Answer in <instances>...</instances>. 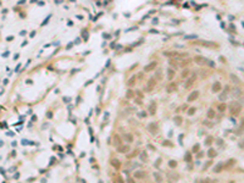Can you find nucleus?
Wrapping results in <instances>:
<instances>
[{
	"instance_id": "4468645a",
	"label": "nucleus",
	"mask_w": 244,
	"mask_h": 183,
	"mask_svg": "<svg viewBox=\"0 0 244 183\" xmlns=\"http://www.w3.org/2000/svg\"><path fill=\"white\" fill-rule=\"evenodd\" d=\"M139 159H140V161L142 162H148L149 161V156H148V153H147V150H142L140 153H139Z\"/></svg>"
},
{
	"instance_id": "0eeeda50",
	"label": "nucleus",
	"mask_w": 244,
	"mask_h": 183,
	"mask_svg": "<svg viewBox=\"0 0 244 183\" xmlns=\"http://www.w3.org/2000/svg\"><path fill=\"white\" fill-rule=\"evenodd\" d=\"M199 95H200V93H199V90H193V92H190V94L188 95V98H187V101H189V103H192V101H195L198 98H199Z\"/></svg>"
},
{
	"instance_id": "8fccbe9b",
	"label": "nucleus",
	"mask_w": 244,
	"mask_h": 183,
	"mask_svg": "<svg viewBox=\"0 0 244 183\" xmlns=\"http://www.w3.org/2000/svg\"><path fill=\"white\" fill-rule=\"evenodd\" d=\"M137 95H138V96H142V98H143V93H142V92H139V90L137 92Z\"/></svg>"
},
{
	"instance_id": "b1692460",
	"label": "nucleus",
	"mask_w": 244,
	"mask_h": 183,
	"mask_svg": "<svg viewBox=\"0 0 244 183\" xmlns=\"http://www.w3.org/2000/svg\"><path fill=\"white\" fill-rule=\"evenodd\" d=\"M139 153H140V151H139L138 149H135V150H133L131 154H128V155H127V159H134L135 156H139Z\"/></svg>"
},
{
	"instance_id": "e433bc0d",
	"label": "nucleus",
	"mask_w": 244,
	"mask_h": 183,
	"mask_svg": "<svg viewBox=\"0 0 244 183\" xmlns=\"http://www.w3.org/2000/svg\"><path fill=\"white\" fill-rule=\"evenodd\" d=\"M195 111H197V109H195V108H189V110H188L187 112H188V115L190 116V115H194V114H195Z\"/></svg>"
},
{
	"instance_id": "4be33fe9",
	"label": "nucleus",
	"mask_w": 244,
	"mask_h": 183,
	"mask_svg": "<svg viewBox=\"0 0 244 183\" xmlns=\"http://www.w3.org/2000/svg\"><path fill=\"white\" fill-rule=\"evenodd\" d=\"M154 179L156 183H162V181H164L161 173H159V172H154Z\"/></svg>"
},
{
	"instance_id": "72a5a7b5",
	"label": "nucleus",
	"mask_w": 244,
	"mask_h": 183,
	"mask_svg": "<svg viewBox=\"0 0 244 183\" xmlns=\"http://www.w3.org/2000/svg\"><path fill=\"white\" fill-rule=\"evenodd\" d=\"M135 78H137L135 76H132L131 78H130V81H128V86H130V87H131V86H134V84H135Z\"/></svg>"
},
{
	"instance_id": "412c9836",
	"label": "nucleus",
	"mask_w": 244,
	"mask_h": 183,
	"mask_svg": "<svg viewBox=\"0 0 244 183\" xmlns=\"http://www.w3.org/2000/svg\"><path fill=\"white\" fill-rule=\"evenodd\" d=\"M190 62H192L190 59H183V60L181 59V60H179V67H187Z\"/></svg>"
},
{
	"instance_id": "3c124183",
	"label": "nucleus",
	"mask_w": 244,
	"mask_h": 183,
	"mask_svg": "<svg viewBox=\"0 0 244 183\" xmlns=\"http://www.w3.org/2000/svg\"><path fill=\"white\" fill-rule=\"evenodd\" d=\"M229 183H234V182H233V181H232V182H229Z\"/></svg>"
},
{
	"instance_id": "c85d7f7f",
	"label": "nucleus",
	"mask_w": 244,
	"mask_h": 183,
	"mask_svg": "<svg viewBox=\"0 0 244 183\" xmlns=\"http://www.w3.org/2000/svg\"><path fill=\"white\" fill-rule=\"evenodd\" d=\"M134 95H135V94H134V92H133L132 89H128V90H127V93H126V98H127V99H133Z\"/></svg>"
},
{
	"instance_id": "2f4dec72",
	"label": "nucleus",
	"mask_w": 244,
	"mask_h": 183,
	"mask_svg": "<svg viewBox=\"0 0 244 183\" xmlns=\"http://www.w3.org/2000/svg\"><path fill=\"white\" fill-rule=\"evenodd\" d=\"M234 164H236V160H233V159H232L231 161L228 160L226 164H223V167H225V168H227V167H229V166H233Z\"/></svg>"
},
{
	"instance_id": "20e7f679",
	"label": "nucleus",
	"mask_w": 244,
	"mask_h": 183,
	"mask_svg": "<svg viewBox=\"0 0 244 183\" xmlns=\"http://www.w3.org/2000/svg\"><path fill=\"white\" fill-rule=\"evenodd\" d=\"M156 84H157V82H156V79L154 77L153 78H149L148 82H147V86H145V92H151L156 87Z\"/></svg>"
},
{
	"instance_id": "f257e3e1",
	"label": "nucleus",
	"mask_w": 244,
	"mask_h": 183,
	"mask_svg": "<svg viewBox=\"0 0 244 183\" xmlns=\"http://www.w3.org/2000/svg\"><path fill=\"white\" fill-rule=\"evenodd\" d=\"M242 111V105L238 101H232L229 104V114L232 116H238Z\"/></svg>"
},
{
	"instance_id": "49530a36",
	"label": "nucleus",
	"mask_w": 244,
	"mask_h": 183,
	"mask_svg": "<svg viewBox=\"0 0 244 183\" xmlns=\"http://www.w3.org/2000/svg\"><path fill=\"white\" fill-rule=\"evenodd\" d=\"M127 183H135V182H134L131 177H127Z\"/></svg>"
},
{
	"instance_id": "a211bd4d",
	"label": "nucleus",
	"mask_w": 244,
	"mask_h": 183,
	"mask_svg": "<svg viewBox=\"0 0 244 183\" xmlns=\"http://www.w3.org/2000/svg\"><path fill=\"white\" fill-rule=\"evenodd\" d=\"M175 75H176V70H173V68H168L167 70V79L168 81H172L175 78Z\"/></svg>"
},
{
	"instance_id": "5701e85b",
	"label": "nucleus",
	"mask_w": 244,
	"mask_h": 183,
	"mask_svg": "<svg viewBox=\"0 0 244 183\" xmlns=\"http://www.w3.org/2000/svg\"><path fill=\"white\" fill-rule=\"evenodd\" d=\"M122 139H125L127 143H132L133 140H134V138H133V136L131 134V133H126V134L122 137Z\"/></svg>"
},
{
	"instance_id": "9b49d317",
	"label": "nucleus",
	"mask_w": 244,
	"mask_h": 183,
	"mask_svg": "<svg viewBox=\"0 0 244 183\" xmlns=\"http://www.w3.org/2000/svg\"><path fill=\"white\" fill-rule=\"evenodd\" d=\"M112 144L116 146V148H118L120 145H122V137H120L118 134H115V136L112 137Z\"/></svg>"
},
{
	"instance_id": "58836bf2",
	"label": "nucleus",
	"mask_w": 244,
	"mask_h": 183,
	"mask_svg": "<svg viewBox=\"0 0 244 183\" xmlns=\"http://www.w3.org/2000/svg\"><path fill=\"white\" fill-rule=\"evenodd\" d=\"M203 123H204V126H207V127H212V126H214V125H212V122L207 121V120H205V121H204Z\"/></svg>"
},
{
	"instance_id": "f704fd0d",
	"label": "nucleus",
	"mask_w": 244,
	"mask_h": 183,
	"mask_svg": "<svg viewBox=\"0 0 244 183\" xmlns=\"http://www.w3.org/2000/svg\"><path fill=\"white\" fill-rule=\"evenodd\" d=\"M229 77H231V78H232V81H233L234 83H239V78H238V77H237L236 75L231 73V75H229Z\"/></svg>"
},
{
	"instance_id": "37998d69",
	"label": "nucleus",
	"mask_w": 244,
	"mask_h": 183,
	"mask_svg": "<svg viewBox=\"0 0 244 183\" xmlns=\"http://www.w3.org/2000/svg\"><path fill=\"white\" fill-rule=\"evenodd\" d=\"M210 165H211V160H210V161H207V162H205V165H204V170H206V168L209 167Z\"/></svg>"
},
{
	"instance_id": "7c9ffc66",
	"label": "nucleus",
	"mask_w": 244,
	"mask_h": 183,
	"mask_svg": "<svg viewBox=\"0 0 244 183\" xmlns=\"http://www.w3.org/2000/svg\"><path fill=\"white\" fill-rule=\"evenodd\" d=\"M217 109H219V111H220V112H225V111H226V109H227V105H226L225 103H221V104L219 105V108H217Z\"/></svg>"
},
{
	"instance_id": "cd10ccee",
	"label": "nucleus",
	"mask_w": 244,
	"mask_h": 183,
	"mask_svg": "<svg viewBox=\"0 0 244 183\" xmlns=\"http://www.w3.org/2000/svg\"><path fill=\"white\" fill-rule=\"evenodd\" d=\"M240 95H242V89L238 88V87L234 88V89H233V96H234V98H238V96H240Z\"/></svg>"
},
{
	"instance_id": "6ab92c4d",
	"label": "nucleus",
	"mask_w": 244,
	"mask_h": 183,
	"mask_svg": "<svg viewBox=\"0 0 244 183\" xmlns=\"http://www.w3.org/2000/svg\"><path fill=\"white\" fill-rule=\"evenodd\" d=\"M177 89V84L175 82H171L168 86L166 87V90H167V93H172V92H175Z\"/></svg>"
},
{
	"instance_id": "1a4fd4ad",
	"label": "nucleus",
	"mask_w": 244,
	"mask_h": 183,
	"mask_svg": "<svg viewBox=\"0 0 244 183\" xmlns=\"http://www.w3.org/2000/svg\"><path fill=\"white\" fill-rule=\"evenodd\" d=\"M194 61H195V64L202 65V66L207 64V59H206V58H204V56H200V55L195 56V58H194Z\"/></svg>"
},
{
	"instance_id": "ea45409f",
	"label": "nucleus",
	"mask_w": 244,
	"mask_h": 183,
	"mask_svg": "<svg viewBox=\"0 0 244 183\" xmlns=\"http://www.w3.org/2000/svg\"><path fill=\"white\" fill-rule=\"evenodd\" d=\"M199 149H200V145H199V144H195L194 146H193V151H194V153H198Z\"/></svg>"
},
{
	"instance_id": "aec40b11",
	"label": "nucleus",
	"mask_w": 244,
	"mask_h": 183,
	"mask_svg": "<svg viewBox=\"0 0 244 183\" xmlns=\"http://www.w3.org/2000/svg\"><path fill=\"white\" fill-rule=\"evenodd\" d=\"M154 78L156 79V82H159V81H162V70H155V75H154Z\"/></svg>"
},
{
	"instance_id": "7ed1b4c3",
	"label": "nucleus",
	"mask_w": 244,
	"mask_h": 183,
	"mask_svg": "<svg viewBox=\"0 0 244 183\" xmlns=\"http://www.w3.org/2000/svg\"><path fill=\"white\" fill-rule=\"evenodd\" d=\"M148 132L151 133L153 136H156L157 133H159V125L156 122H151L148 125Z\"/></svg>"
},
{
	"instance_id": "dca6fc26",
	"label": "nucleus",
	"mask_w": 244,
	"mask_h": 183,
	"mask_svg": "<svg viewBox=\"0 0 244 183\" xmlns=\"http://www.w3.org/2000/svg\"><path fill=\"white\" fill-rule=\"evenodd\" d=\"M211 89H212V93H220V92L222 90V86H221V83H220V82H215V83L212 84Z\"/></svg>"
},
{
	"instance_id": "2eb2a0df",
	"label": "nucleus",
	"mask_w": 244,
	"mask_h": 183,
	"mask_svg": "<svg viewBox=\"0 0 244 183\" xmlns=\"http://www.w3.org/2000/svg\"><path fill=\"white\" fill-rule=\"evenodd\" d=\"M168 65L171 68H178L179 67V59H170L168 60Z\"/></svg>"
},
{
	"instance_id": "a18cd8bd",
	"label": "nucleus",
	"mask_w": 244,
	"mask_h": 183,
	"mask_svg": "<svg viewBox=\"0 0 244 183\" xmlns=\"http://www.w3.org/2000/svg\"><path fill=\"white\" fill-rule=\"evenodd\" d=\"M239 148H242V149H244V139H243V140H240V142H239Z\"/></svg>"
},
{
	"instance_id": "c03bdc74",
	"label": "nucleus",
	"mask_w": 244,
	"mask_h": 183,
	"mask_svg": "<svg viewBox=\"0 0 244 183\" xmlns=\"http://www.w3.org/2000/svg\"><path fill=\"white\" fill-rule=\"evenodd\" d=\"M190 159H192V158H190V154H189V153L185 154V159H184V160H185V161H189Z\"/></svg>"
},
{
	"instance_id": "de8ad7c7",
	"label": "nucleus",
	"mask_w": 244,
	"mask_h": 183,
	"mask_svg": "<svg viewBox=\"0 0 244 183\" xmlns=\"http://www.w3.org/2000/svg\"><path fill=\"white\" fill-rule=\"evenodd\" d=\"M202 183H212V182H211V181H210L209 178H205V179H204V181H203Z\"/></svg>"
},
{
	"instance_id": "473e14b6",
	"label": "nucleus",
	"mask_w": 244,
	"mask_h": 183,
	"mask_svg": "<svg viewBox=\"0 0 244 183\" xmlns=\"http://www.w3.org/2000/svg\"><path fill=\"white\" fill-rule=\"evenodd\" d=\"M168 166H170L171 168H176V167H177V161H176V160H170V161H168Z\"/></svg>"
},
{
	"instance_id": "c756f323",
	"label": "nucleus",
	"mask_w": 244,
	"mask_h": 183,
	"mask_svg": "<svg viewBox=\"0 0 244 183\" xmlns=\"http://www.w3.org/2000/svg\"><path fill=\"white\" fill-rule=\"evenodd\" d=\"M173 122H175L177 126H179V125H182L183 120H182V117H181V116H175V117H173Z\"/></svg>"
},
{
	"instance_id": "09e8293b",
	"label": "nucleus",
	"mask_w": 244,
	"mask_h": 183,
	"mask_svg": "<svg viewBox=\"0 0 244 183\" xmlns=\"http://www.w3.org/2000/svg\"><path fill=\"white\" fill-rule=\"evenodd\" d=\"M148 148H149V149H151V150H155V146L151 145V144H148Z\"/></svg>"
},
{
	"instance_id": "393cba45",
	"label": "nucleus",
	"mask_w": 244,
	"mask_h": 183,
	"mask_svg": "<svg viewBox=\"0 0 244 183\" xmlns=\"http://www.w3.org/2000/svg\"><path fill=\"white\" fill-rule=\"evenodd\" d=\"M207 155H209V158H216V155H217V151L214 149V148H210L209 150H207Z\"/></svg>"
},
{
	"instance_id": "bb28decb",
	"label": "nucleus",
	"mask_w": 244,
	"mask_h": 183,
	"mask_svg": "<svg viewBox=\"0 0 244 183\" xmlns=\"http://www.w3.org/2000/svg\"><path fill=\"white\" fill-rule=\"evenodd\" d=\"M223 168H225V167H223V164H217L216 166L214 167V172H215V173H219V172H221L222 170H223Z\"/></svg>"
},
{
	"instance_id": "a19ab883",
	"label": "nucleus",
	"mask_w": 244,
	"mask_h": 183,
	"mask_svg": "<svg viewBox=\"0 0 244 183\" xmlns=\"http://www.w3.org/2000/svg\"><path fill=\"white\" fill-rule=\"evenodd\" d=\"M116 182H117V183H125V181L122 179L121 176H116Z\"/></svg>"
},
{
	"instance_id": "c9c22d12",
	"label": "nucleus",
	"mask_w": 244,
	"mask_h": 183,
	"mask_svg": "<svg viewBox=\"0 0 244 183\" xmlns=\"http://www.w3.org/2000/svg\"><path fill=\"white\" fill-rule=\"evenodd\" d=\"M138 117H139V118H145V117H147V112H145V111L138 112Z\"/></svg>"
},
{
	"instance_id": "f8f14e48",
	"label": "nucleus",
	"mask_w": 244,
	"mask_h": 183,
	"mask_svg": "<svg viewBox=\"0 0 244 183\" xmlns=\"http://www.w3.org/2000/svg\"><path fill=\"white\" fill-rule=\"evenodd\" d=\"M148 111H149V114L150 115H155L156 114V103L153 100V101H150V104H149V106H148Z\"/></svg>"
},
{
	"instance_id": "a878e982",
	"label": "nucleus",
	"mask_w": 244,
	"mask_h": 183,
	"mask_svg": "<svg viewBox=\"0 0 244 183\" xmlns=\"http://www.w3.org/2000/svg\"><path fill=\"white\" fill-rule=\"evenodd\" d=\"M215 115H216V112H215V110H214V109H209V110H207L206 116H207V118H209V120L215 118Z\"/></svg>"
},
{
	"instance_id": "39448f33",
	"label": "nucleus",
	"mask_w": 244,
	"mask_h": 183,
	"mask_svg": "<svg viewBox=\"0 0 244 183\" xmlns=\"http://www.w3.org/2000/svg\"><path fill=\"white\" fill-rule=\"evenodd\" d=\"M147 172L145 171H142V170H137L133 172V178L134 179H144L147 178Z\"/></svg>"
},
{
	"instance_id": "f03ea898",
	"label": "nucleus",
	"mask_w": 244,
	"mask_h": 183,
	"mask_svg": "<svg viewBox=\"0 0 244 183\" xmlns=\"http://www.w3.org/2000/svg\"><path fill=\"white\" fill-rule=\"evenodd\" d=\"M229 90H231V87L229 86H226L220 92V95H219V100L223 103L227 98H228V94H229Z\"/></svg>"
},
{
	"instance_id": "79ce46f5",
	"label": "nucleus",
	"mask_w": 244,
	"mask_h": 183,
	"mask_svg": "<svg viewBox=\"0 0 244 183\" xmlns=\"http://www.w3.org/2000/svg\"><path fill=\"white\" fill-rule=\"evenodd\" d=\"M160 162H161V158H159V159H157V160L155 161V165H154V166L157 168V167H159V165H160Z\"/></svg>"
},
{
	"instance_id": "6e6552de",
	"label": "nucleus",
	"mask_w": 244,
	"mask_h": 183,
	"mask_svg": "<svg viewBox=\"0 0 244 183\" xmlns=\"http://www.w3.org/2000/svg\"><path fill=\"white\" fill-rule=\"evenodd\" d=\"M110 164L112 165V167L115 168V170H120V168L122 167L121 161H120L117 158H112V159H111V161H110Z\"/></svg>"
},
{
	"instance_id": "9d476101",
	"label": "nucleus",
	"mask_w": 244,
	"mask_h": 183,
	"mask_svg": "<svg viewBox=\"0 0 244 183\" xmlns=\"http://www.w3.org/2000/svg\"><path fill=\"white\" fill-rule=\"evenodd\" d=\"M130 150H131V146L128 145V144H122V145H120V146L117 148V151L121 153V154H127Z\"/></svg>"
},
{
	"instance_id": "4c0bfd02",
	"label": "nucleus",
	"mask_w": 244,
	"mask_h": 183,
	"mask_svg": "<svg viewBox=\"0 0 244 183\" xmlns=\"http://www.w3.org/2000/svg\"><path fill=\"white\" fill-rule=\"evenodd\" d=\"M212 143V137H207L205 139V145H210Z\"/></svg>"
},
{
	"instance_id": "423d86ee",
	"label": "nucleus",
	"mask_w": 244,
	"mask_h": 183,
	"mask_svg": "<svg viewBox=\"0 0 244 183\" xmlns=\"http://www.w3.org/2000/svg\"><path fill=\"white\" fill-rule=\"evenodd\" d=\"M197 78H198V76H197V73H193L192 76H189V78H188L187 81H185V83H184V87H185V88H189V87H192L193 84L195 83Z\"/></svg>"
},
{
	"instance_id": "f3484780",
	"label": "nucleus",
	"mask_w": 244,
	"mask_h": 183,
	"mask_svg": "<svg viewBox=\"0 0 244 183\" xmlns=\"http://www.w3.org/2000/svg\"><path fill=\"white\" fill-rule=\"evenodd\" d=\"M189 76H190V70L189 68H184V70H182L181 76H179V77H181L182 79H188Z\"/></svg>"
},
{
	"instance_id": "ddd939ff",
	"label": "nucleus",
	"mask_w": 244,
	"mask_h": 183,
	"mask_svg": "<svg viewBox=\"0 0 244 183\" xmlns=\"http://www.w3.org/2000/svg\"><path fill=\"white\" fill-rule=\"evenodd\" d=\"M156 66H157V62H156V61H153V62H150V64H148V65L144 67V71H145V72H151V71H154V70L156 68Z\"/></svg>"
}]
</instances>
